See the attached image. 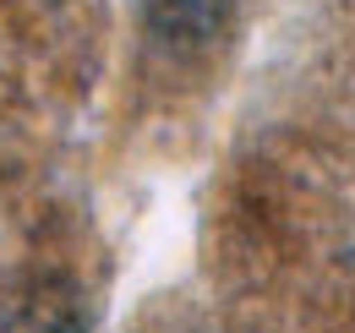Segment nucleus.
Returning <instances> with one entry per match:
<instances>
[{"label": "nucleus", "mask_w": 355, "mask_h": 333, "mask_svg": "<svg viewBox=\"0 0 355 333\" xmlns=\"http://www.w3.org/2000/svg\"><path fill=\"white\" fill-rule=\"evenodd\" d=\"M224 17V0H148V22L153 33L175 44H191L202 33H214V22Z\"/></svg>", "instance_id": "f257e3e1"}]
</instances>
